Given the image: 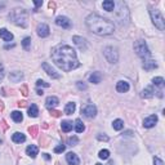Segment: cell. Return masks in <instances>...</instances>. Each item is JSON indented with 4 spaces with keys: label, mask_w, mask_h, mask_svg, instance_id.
I'll return each mask as SVG.
<instances>
[{
    "label": "cell",
    "mask_w": 165,
    "mask_h": 165,
    "mask_svg": "<svg viewBox=\"0 0 165 165\" xmlns=\"http://www.w3.org/2000/svg\"><path fill=\"white\" fill-rule=\"evenodd\" d=\"M52 60L55 66L60 67L62 71H72L80 66L76 57V52L70 45L61 44L52 49Z\"/></svg>",
    "instance_id": "cell-1"
},
{
    "label": "cell",
    "mask_w": 165,
    "mask_h": 165,
    "mask_svg": "<svg viewBox=\"0 0 165 165\" xmlns=\"http://www.w3.org/2000/svg\"><path fill=\"white\" fill-rule=\"evenodd\" d=\"M11 116H12V119H13L15 123H21V121L23 120V115L21 111H13V112L11 114Z\"/></svg>",
    "instance_id": "cell-26"
},
{
    "label": "cell",
    "mask_w": 165,
    "mask_h": 165,
    "mask_svg": "<svg viewBox=\"0 0 165 165\" xmlns=\"http://www.w3.org/2000/svg\"><path fill=\"white\" fill-rule=\"evenodd\" d=\"M21 93H22L25 97L29 94V89H27V85H22V86H21Z\"/></svg>",
    "instance_id": "cell-40"
},
{
    "label": "cell",
    "mask_w": 165,
    "mask_h": 165,
    "mask_svg": "<svg viewBox=\"0 0 165 165\" xmlns=\"http://www.w3.org/2000/svg\"><path fill=\"white\" fill-rule=\"evenodd\" d=\"M23 79V74L20 72V71H13V72L9 74V80L12 83H18Z\"/></svg>",
    "instance_id": "cell-17"
},
{
    "label": "cell",
    "mask_w": 165,
    "mask_h": 165,
    "mask_svg": "<svg viewBox=\"0 0 165 165\" xmlns=\"http://www.w3.org/2000/svg\"><path fill=\"white\" fill-rule=\"evenodd\" d=\"M55 25L62 27V29H70L71 27V21L68 20L67 17H65V15H58V17L55 18Z\"/></svg>",
    "instance_id": "cell-8"
},
{
    "label": "cell",
    "mask_w": 165,
    "mask_h": 165,
    "mask_svg": "<svg viewBox=\"0 0 165 165\" xmlns=\"http://www.w3.org/2000/svg\"><path fill=\"white\" fill-rule=\"evenodd\" d=\"M98 156L101 160H107L108 157H110V151L108 150H101L99 151V154H98Z\"/></svg>",
    "instance_id": "cell-31"
},
{
    "label": "cell",
    "mask_w": 165,
    "mask_h": 165,
    "mask_svg": "<svg viewBox=\"0 0 165 165\" xmlns=\"http://www.w3.org/2000/svg\"><path fill=\"white\" fill-rule=\"evenodd\" d=\"M0 126L3 128V130H7V129H8V124L5 123V120H1V121H0Z\"/></svg>",
    "instance_id": "cell-43"
},
{
    "label": "cell",
    "mask_w": 165,
    "mask_h": 165,
    "mask_svg": "<svg viewBox=\"0 0 165 165\" xmlns=\"http://www.w3.org/2000/svg\"><path fill=\"white\" fill-rule=\"evenodd\" d=\"M55 165H60V163H55Z\"/></svg>",
    "instance_id": "cell-51"
},
{
    "label": "cell",
    "mask_w": 165,
    "mask_h": 165,
    "mask_svg": "<svg viewBox=\"0 0 165 165\" xmlns=\"http://www.w3.org/2000/svg\"><path fill=\"white\" fill-rule=\"evenodd\" d=\"M34 4H35V7H36V8L41 7V5H43V0H38V1H34Z\"/></svg>",
    "instance_id": "cell-44"
},
{
    "label": "cell",
    "mask_w": 165,
    "mask_h": 165,
    "mask_svg": "<svg viewBox=\"0 0 165 165\" xmlns=\"http://www.w3.org/2000/svg\"><path fill=\"white\" fill-rule=\"evenodd\" d=\"M1 142H3V141H1V139H0V143H1Z\"/></svg>",
    "instance_id": "cell-52"
},
{
    "label": "cell",
    "mask_w": 165,
    "mask_h": 165,
    "mask_svg": "<svg viewBox=\"0 0 165 165\" xmlns=\"http://www.w3.org/2000/svg\"><path fill=\"white\" fill-rule=\"evenodd\" d=\"M36 31H38V35L40 38H46V36H49V34H51L49 26L45 23H40L38 26V29H36Z\"/></svg>",
    "instance_id": "cell-10"
},
{
    "label": "cell",
    "mask_w": 165,
    "mask_h": 165,
    "mask_svg": "<svg viewBox=\"0 0 165 165\" xmlns=\"http://www.w3.org/2000/svg\"><path fill=\"white\" fill-rule=\"evenodd\" d=\"M125 136H132V132H130V130H128V132H125Z\"/></svg>",
    "instance_id": "cell-49"
},
{
    "label": "cell",
    "mask_w": 165,
    "mask_h": 165,
    "mask_svg": "<svg viewBox=\"0 0 165 165\" xmlns=\"http://www.w3.org/2000/svg\"><path fill=\"white\" fill-rule=\"evenodd\" d=\"M154 164L155 165H164V161L160 160L159 157H154Z\"/></svg>",
    "instance_id": "cell-41"
},
{
    "label": "cell",
    "mask_w": 165,
    "mask_h": 165,
    "mask_svg": "<svg viewBox=\"0 0 165 165\" xmlns=\"http://www.w3.org/2000/svg\"><path fill=\"white\" fill-rule=\"evenodd\" d=\"M36 86H44V88H49V84L48 83H45L44 80H41V79H39L38 81H36Z\"/></svg>",
    "instance_id": "cell-35"
},
{
    "label": "cell",
    "mask_w": 165,
    "mask_h": 165,
    "mask_svg": "<svg viewBox=\"0 0 165 165\" xmlns=\"http://www.w3.org/2000/svg\"><path fill=\"white\" fill-rule=\"evenodd\" d=\"M58 103H60V101H58V98L54 97V95L48 97V98H46V101H45V106H46V108H48V110H54V107Z\"/></svg>",
    "instance_id": "cell-13"
},
{
    "label": "cell",
    "mask_w": 165,
    "mask_h": 165,
    "mask_svg": "<svg viewBox=\"0 0 165 165\" xmlns=\"http://www.w3.org/2000/svg\"><path fill=\"white\" fill-rule=\"evenodd\" d=\"M9 18L14 25L21 27H26L27 26V12L22 8H15L9 13Z\"/></svg>",
    "instance_id": "cell-3"
},
{
    "label": "cell",
    "mask_w": 165,
    "mask_h": 165,
    "mask_svg": "<svg viewBox=\"0 0 165 165\" xmlns=\"http://www.w3.org/2000/svg\"><path fill=\"white\" fill-rule=\"evenodd\" d=\"M72 40H74V43H75V45L80 49V51H86V49H88L86 40L84 38H81V36H74Z\"/></svg>",
    "instance_id": "cell-9"
},
{
    "label": "cell",
    "mask_w": 165,
    "mask_h": 165,
    "mask_svg": "<svg viewBox=\"0 0 165 165\" xmlns=\"http://www.w3.org/2000/svg\"><path fill=\"white\" fill-rule=\"evenodd\" d=\"M95 165H101V164H95Z\"/></svg>",
    "instance_id": "cell-53"
},
{
    "label": "cell",
    "mask_w": 165,
    "mask_h": 165,
    "mask_svg": "<svg viewBox=\"0 0 165 165\" xmlns=\"http://www.w3.org/2000/svg\"><path fill=\"white\" fill-rule=\"evenodd\" d=\"M89 81L93 83V84H99L102 81V74L98 72V71H95V72H93L92 75L89 76Z\"/></svg>",
    "instance_id": "cell-18"
},
{
    "label": "cell",
    "mask_w": 165,
    "mask_h": 165,
    "mask_svg": "<svg viewBox=\"0 0 165 165\" xmlns=\"http://www.w3.org/2000/svg\"><path fill=\"white\" fill-rule=\"evenodd\" d=\"M134 51H136L137 54L142 58H148L151 54L145 40H137V41L134 43Z\"/></svg>",
    "instance_id": "cell-5"
},
{
    "label": "cell",
    "mask_w": 165,
    "mask_h": 165,
    "mask_svg": "<svg viewBox=\"0 0 165 165\" xmlns=\"http://www.w3.org/2000/svg\"><path fill=\"white\" fill-rule=\"evenodd\" d=\"M39 115V108L36 105H31L29 107V116L30 117H36Z\"/></svg>",
    "instance_id": "cell-27"
},
{
    "label": "cell",
    "mask_w": 165,
    "mask_h": 165,
    "mask_svg": "<svg viewBox=\"0 0 165 165\" xmlns=\"http://www.w3.org/2000/svg\"><path fill=\"white\" fill-rule=\"evenodd\" d=\"M102 7H103L105 11L107 12H112L114 8H115V3L112 1V0H106V1L102 3Z\"/></svg>",
    "instance_id": "cell-23"
},
{
    "label": "cell",
    "mask_w": 165,
    "mask_h": 165,
    "mask_svg": "<svg viewBox=\"0 0 165 165\" xmlns=\"http://www.w3.org/2000/svg\"><path fill=\"white\" fill-rule=\"evenodd\" d=\"M157 123V116L156 115H151V116L146 117L145 120H143V126L145 128H152L155 126Z\"/></svg>",
    "instance_id": "cell-12"
},
{
    "label": "cell",
    "mask_w": 165,
    "mask_h": 165,
    "mask_svg": "<svg viewBox=\"0 0 165 165\" xmlns=\"http://www.w3.org/2000/svg\"><path fill=\"white\" fill-rule=\"evenodd\" d=\"M154 94H155V90L154 88L150 85V86H146L145 89H143V92H142V97L143 98H152L154 97Z\"/></svg>",
    "instance_id": "cell-21"
},
{
    "label": "cell",
    "mask_w": 165,
    "mask_h": 165,
    "mask_svg": "<svg viewBox=\"0 0 165 165\" xmlns=\"http://www.w3.org/2000/svg\"><path fill=\"white\" fill-rule=\"evenodd\" d=\"M152 84H154L155 86H157V88L163 89L165 85V81H164L163 77H154V79H152Z\"/></svg>",
    "instance_id": "cell-28"
},
{
    "label": "cell",
    "mask_w": 165,
    "mask_h": 165,
    "mask_svg": "<svg viewBox=\"0 0 165 165\" xmlns=\"http://www.w3.org/2000/svg\"><path fill=\"white\" fill-rule=\"evenodd\" d=\"M38 147L36 146H34V145H30V146H27V148H26V154L29 155L30 157H32V159H35L36 157V155H38Z\"/></svg>",
    "instance_id": "cell-19"
},
{
    "label": "cell",
    "mask_w": 165,
    "mask_h": 165,
    "mask_svg": "<svg viewBox=\"0 0 165 165\" xmlns=\"http://www.w3.org/2000/svg\"><path fill=\"white\" fill-rule=\"evenodd\" d=\"M51 115L53 117H60L62 115V112L61 111H57V110H51Z\"/></svg>",
    "instance_id": "cell-39"
},
{
    "label": "cell",
    "mask_w": 165,
    "mask_h": 165,
    "mask_svg": "<svg viewBox=\"0 0 165 165\" xmlns=\"http://www.w3.org/2000/svg\"><path fill=\"white\" fill-rule=\"evenodd\" d=\"M85 23L88 26V29L92 31L93 34L99 36H107L111 35L115 30V26L112 22H110L108 20L101 17L98 14H90L86 17Z\"/></svg>",
    "instance_id": "cell-2"
},
{
    "label": "cell",
    "mask_w": 165,
    "mask_h": 165,
    "mask_svg": "<svg viewBox=\"0 0 165 165\" xmlns=\"http://www.w3.org/2000/svg\"><path fill=\"white\" fill-rule=\"evenodd\" d=\"M0 38L4 41H12L13 40V34L11 31H8L7 29H0Z\"/></svg>",
    "instance_id": "cell-16"
},
{
    "label": "cell",
    "mask_w": 165,
    "mask_h": 165,
    "mask_svg": "<svg viewBox=\"0 0 165 165\" xmlns=\"http://www.w3.org/2000/svg\"><path fill=\"white\" fill-rule=\"evenodd\" d=\"M61 128H62V132L65 133H68L71 129H72V121H68V120H65L62 121L61 124Z\"/></svg>",
    "instance_id": "cell-24"
},
{
    "label": "cell",
    "mask_w": 165,
    "mask_h": 165,
    "mask_svg": "<svg viewBox=\"0 0 165 165\" xmlns=\"http://www.w3.org/2000/svg\"><path fill=\"white\" fill-rule=\"evenodd\" d=\"M43 155H44V159H45V160H51V156H49L48 154H43Z\"/></svg>",
    "instance_id": "cell-47"
},
{
    "label": "cell",
    "mask_w": 165,
    "mask_h": 165,
    "mask_svg": "<svg viewBox=\"0 0 165 165\" xmlns=\"http://www.w3.org/2000/svg\"><path fill=\"white\" fill-rule=\"evenodd\" d=\"M77 142H79V139H77V137H71V138H68V141H67V143L70 146H76L77 145Z\"/></svg>",
    "instance_id": "cell-33"
},
{
    "label": "cell",
    "mask_w": 165,
    "mask_h": 165,
    "mask_svg": "<svg viewBox=\"0 0 165 165\" xmlns=\"http://www.w3.org/2000/svg\"><path fill=\"white\" fill-rule=\"evenodd\" d=\"M157 67V63L155 61H151V60H148V61H145L143 62V68H145L146 71H151V70H155V68Z\"/></svg>",
    "instance_id": "cell-22"
},
{
    "label": "cell",
    "mask_w": 165,
    "mask_h": 165,
    "mask_svg": "<svg viewBox=\"0 0 165 165\" xmlns=\"http://www.w3.org/2000/svg\"><path fill=\"white\" fill-rule=\"evenodd\" d=\"M18 106H20V107H26L27 102L26 101H20V102H18Z\"/></svg>",
    "instance_id": "cell-45"
},
{
    "label": "cell",
    "mask_w": 165,
    "mask_h": 165,
    "mask_svg": "<svg viewBox=\"0 0 165 165\" xmlns=\"http://www.w3.org/2000/svg\"><path fill=\"white\" fill-rule=\"evenodd\" d=\"M150 15H151L152 23H154L159 30L163 31V30L165 29V21H164L163 14L160 13V11H157V9H154V8H150Z\"/></svg>",
    "instance_id": "cell-4"
},
{
    "label": "cell",
    "mask_w": 165,
    "mask_h": 165,
    "mask_svg": "<svg viewBox=\"0 0 165 165\" xmlns=\"http://www.w3.org/2000/svg\"><path fill=\"white\" fill-rule=\"evenodd\" d=\"M3 77H4V67H3V63L0 62V81L3 80Z\"/></svg>",
    "instance_id": "cell-42"
},
{
    "label": "cell",
    "mask_w": 165,
    "mask_h": 165,
    "mask_svg": "<svg viewBox=\"0 0 165 165\" xmlns=\"http://www.w3.org/2000/svg\"><path fill=\"white\" fill-rule=\"evenodd\" d=\"M36 93H38L39 95H43V94H44V92H43V90H40V89H38V90H36Z\"/></svg>",
    "instance_id": "cell-48"
},
{
    "label": "cell",
    "mask_w": 165,
    "mask_h": 165,
    "mask_svg": "<svg viewBox=\"0 0 165 165\" xmlns=\"http://www.w3.org/2000/svg\"><path fill=\"white\" fill-rule=\"evenodd\" d=\"M29 133L32 137H36L38 136V126H30L29 128Z\"/></svg>",
    "instance_id": "cell-34"
},
{
    "label": "cell",
    "mask_w": 165,
    "mask_h": 165,
    "mask_svg": "<svg viewBox=\"0 0 165 165\" xmlns=\"http://www.w3.org/2000/svg\"><path fill=\"white\" fill-rule=\"evenodd\" d=\"M103 54L110 63H116L119 61V53H117V49L114 48V46H106Z\"/></svg>",
    "instance_id": "cell-6"
},
{
    "label": "cell",
    "mask_w": 165,
    "mask_h": 165,
    "mask_svg": "<svg viewBox=\"0 0 165 165\" xmlns=\"http://www.w3.org/2000/svg\"><path fill=\"white\" fill-rule=\"evenodd\" d=\"M97 139H98V141H105V142H107L110 138H108V137L106 136V134H98V136H97Z\"/></svg>",
    "instance_id": "cell-38"
},
{
    "label": "cell",
    "mask_w": 165,
    "mask_h": 165,
    "mask_svg": "<svg viewBox=\"0 0 165 165\" xmlns=\"http://www.w3.org/2000/svg\"><path fill=\"white\" fill-rule=\"evenodd\" d=\"M43 70H44L45 72H46V75H49V76L52 77V79H60V77H61V76H60V74L55 72V71L53 70V68L49 66L48 63H45V62L43 63Z\"/></svg>",
    "instance_id": "cell-11"
},
{
    "label": "cell",
    "mask_w": 165,
    "mask_h": 165,
    "mask_svg": "<svg viewBox=\"0 0 165 165\" xmlns=\"http://www.w3.org/2000/svg\"><path fill=\"white\" fill-rule=\"evenodd\" d=\"M112 128H114L115 130H121L124 128V121L120 120V119H116L112 123Z\"/></svg>",
    "instance_id": "cell-30"
},
{
    "label": "cell",
    "mask_w": 165,
    "mask_h": 165,
    "mask_svg": "<svg viewBox=\"0 0 165 165\" xmlns=\"http://www.w3.org/2000/svg\"><path fill=\"white\" fill-rule=\"evenodd\" d=\"M48 5H49V8H51L52 11H54V9H55V3H54V1H51Z\"/></svg>",
    "instance_id": "cell-46"
},
{
    "label": "cell",
    "mask_w": 165,
    "mask_h": 165,
    "mask_svg": "<svg viewBox=\"0 0 165 165\" xmlns=\"http://www.w3.org/2000/svg\"><path fill=\"white\" fill-rule=\"evenodd\" d=\"M12 141H13L14 143H23L25 141H26V137H25V134H22V133L15 132L14 134L12 136Z\"/></svg>",
    "instance_id": "cell-20"
},
{
    "label": "cell",
    "mask_w": 165,
    "mask_h": 165,
    "mask_svg": "<svg viewBox=\"0 0 165 165\" xmlns=\"http://www.w3.org/2000/svg\"><path fill=\"white\" fill-rule=\"evenodd\" d=\"M65 150H66V146L60 145V146H57V147L54 148V152H55V154H61V152H63Z\"/></svg>",
    "instance_id": "cell-36"
},
{
    "label": "cell",
    "mask_w": 165,
    "mask_h": 165,
    "mask_svg": "<svg viewBox=\"0 0 165 165\" xmlns=\"http://www.w3.org/2000/svg\"><path fill=\"white\" fill-rule=\"evenodd\" d=\"M129 83L128 81H124V80H120V81H117L116 84V90L119 93H126L128 90H129Z\"/></svg>",
    "instance_id": "cell-15"
},
{
    "label": "cell",
    "mask_w": 165,
    "mask_h": 165,
    "mask_svg": "<svg viewBox=\"0 0 165 165\" xmlns=\"http://www.w3.org/2000/svg\"><path fill=\"white\" fill-rule=\"evenodd\" d=\"M76 110V105L74 103V102H70V103L66 105V107H65V114L66 115H72L74 112H75Z\"/></svg>",
    "instance_id": "cell-25"
},
{
    "label": "cell",
    "mask_w": 165,
    "mask_h": 165,
    "mask_svg": "<svg viewBox=\"0 0 165 165\" xmlns=\"http://www.w3.org/2000/svg\"><path fill=\"white\" fill-rule=\"evenodd\" d=\"M81 112L84 114V116L89 117V119H93V117H95V115H97V107L93 103H89L84 108H81Z\"/></svg>",
    "instance_id": "cell-7"
},
{
    "label": "cell",
    "mask_w": 165,
    "mask_h": 165,
    "mask_svg": "<svg viewBox=\"0 0 165 165\" xmlns=\"http://www.w3.org/2000/svg\"><path fill=\"white\" fill-rule=\"evenodd\" d=\"M43 128H44V129H46V128H48V124L44 123V124H43Z\"/></svg>",
    "instance_id": "cell-50"
},
{
    "label": "cell",
    "mask_w": 165,
    "mask_h": 165,
    "mask_svg": "<svg viewBox=\"0 0 165 165\" xmlns=\"http://www.w3.org/2000/svg\"><path fill=\"white\" fill-rule=\"evenodd\" d=\"M76 85H77V88H79L80 90H85L86 88H88V86H86V84H84L83 81H77Z\"/></svg>",
    "instance_id": "cell-37"
},
{
    "label": "cell",
    "mask_w": 165,
    "mask_h": 165,
    "mask_svg": "<svg viewBox=\"0 0 165 165\" xmlns=\"http://www.w3.org/2000/svg\"><path fill=\"white\" fill-rule=\"evenodd\" d=\"M66 161L70 165H79V163H80L77 155L74 154V152H68V154L66 155Z\"/></svg>",
    "instance_id": "cell-14"
},
{
    "label": "cell",
    "mask_w": 165,
    "mask_h": 165,
    "mask_svg": "<svg viewBox=\"0 0 165 165\" xmlns=\"http://www.w3.org/2000/svg\"><path fill=\"white\" fill-rule=\"evenodd\" d=\"M75 130L77 133H83L84 130H85V126H84V124L81 123V120L80 119H77L75 121Z\"/></svg>",
    "instance_id": "cell-29"
},
{
    "label": "cell",
    "mask_w": 165,
    "mask_h": 165,
    "mask_svg": "<svg viewBox=\"0 0 165 165\" xmlns=\"http://www.w3.org/2000/svg\"><path fill=\"white\" fill-rule=\"evenodd\" d=\"M22 46L25 51H30V46H31V38H25L22 41Z\"/></svg>",
    "instance_id": "cell-32"
},
{
    "label": "cell",
    "mask_w": 165,
    "mask_h": 165,
    "mask_svg": "<svg viewBox=\"0 0 165 165\" xmlns=\"http://www.w3.org/2000/svg\"><path fill=\"white\" fill-rule=\"evenodd\" d=\"M110 165H111V164H110Z\"/></svg>",
    "instance_id": "cell-54"
}]
</instances>
